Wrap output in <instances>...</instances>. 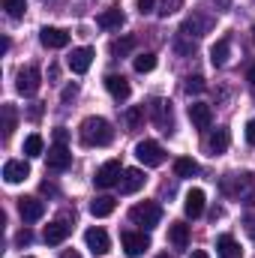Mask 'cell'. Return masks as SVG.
Listing matches in <instances>:
<instances>
[{
  "label": "cell",
  "mask_w": 255,
  "mask_h": 258,
  "mask_svg": "<svg viewBox=\"0 0 255 258\" xmlns=\"http://www.w3.org/2000/svg\"><path fill=\"white\" fill-rule=\"evenodd\" d=\"M15 129V108L12 105H3V138H9Z\"/></svg>",
  "instance_id": "cell-32"
},
{
  "label": "cell",
  "mask_w": 255,
  "mask_h": 258,
  "mask_svg": "<svg viewBox=\"0 0 255 258\" xmlns=\"http://www.w3.org/2000/svg\"><path fill=\"white\" fill-rule=\"evenodd\" d=\"M183 210H186V216H201L204 213V192L201 189H189L186 192V201H183Z\"/></svg>",
  "instance_id": "cell-23"
},
{
  "label": "cell",
  "mask_w": 255,
  "mask_h": 258,
  "mask_svg": "<svg viewBox=\"0 0 255 258\" xmlns=\"http://www.w3.org/2000/svg\"><path fill=\"white\" fill-rule=\"evenodd\" d=\"M120 174H123V168H120V162L117 159H108L99 171H96V177H93V183L99 186V189H108V186H114V183H120Z\"/></svg>",
  "instance_id": "cell-8"
},
{
  "label": "cell",
  "mask_w": 255,
  "mask_h": 258,
  "mask_svg": "<svg viewBox=\"0 0 255 258\" xmlns=\"http://www.w3.org/2000/svg\"><path fill=\"white\" fill-rule=\"evenodd\" d=\"M120 243H123V252H126L129 258H138L150 249V237H147L144 231H123V234H120Z\"/></svg>",
  "instance_id": "cell-6"
},
{
  "label": "cell",
  "mask_w": 255,
  "mask_h": 258,
  "mask_svg": "<svg viewBox=\"0 0 255 258\" xmlns=\"http://www.w3.org/2000/svg\"><path fill=\"white\" fill-rule=\"evenodd\" d=\"M141 120H144V108H126V114H123V123H126V129H135Z\"/></svg>",
  "instance_id": "cell-33"
},
{
  "label": "cell",
  "mask_w": 255,
  "mask_h": 258,
  "mask_svg": "<svg viewBox=\"0 0 255 258\" xmlns=\"http://www.w3.org/2000/svg\"><path fill=\"white\" fill-rule=\"evenodd\" d=\"M30 240H33V234H30V231H27V228H24V231H21V234H18V237H15V243H18V246H27V243H30Z\"/></svg>",
  "instance_id": "cell-38"
},
{
  "label": "cell",
  "mask_w": 255,
  "mask_h": 258,
  "mask_svg": "<svg viewBox=\"0 0 255 258\" xmlns=\"http://www.w3.org/2000/svg\"><path fill=\"white\" fill-rule=\"evenodd\" d=\"M54 141H66V129H57L54 132Z\"/></svg>",
  "instance_id": "cell-41"
},
{
  "label": "cell",
  "mask_w": 255,
  "mask_h": 258,
  "mask_svg": "<svg viewBox=\"0 0 255 258\" xmlns=\"http://www.w3.org/2000/svg\"><path fill=\"white\" fill-rule=\"evenodd\" d=\"M135 6H138V12L144 15V12H153V9H156V0H135Z\"/></svg>",
  "instance_id": "cell-36"
},
{
  "label": "cell",
  "mask_w": 255,
  "mask_h": 258,
  "mask_svg": "<svg viewBox=\"0 0 255 258\" xmlns=\"http://www.w3.org/2000/svg\"><path fill=\"white\" fill-rule=\"evenodd\" d=\"M132 48H135V36H120V39L111 42V54L114 57H126Z\"/></svg>",
  "instance_id": "cell-29"
},
{
  "label": "cell",
  "mask_w": 255,
  "mask_h": 258,
  "mask_svg": "<svg viewBox=\"0 0 255 258\" xmlns=\"http://www.w3.org/2000/svg\"><path fill=\"white\" fill-rule=\"evenodd\" d=\"M60 258H81V255H78V252H72V249H69V252H63V255H60Z\"/></svg>",
  "instance_id": "cell-43"
},
{
  "label": "cell",
  "mask_w": 255,
  "mask_h": 258,
  "mask_svg": "<svg viewBox=\"0 0 255 258\" xmlns=\"http://www.w3.org/2000/svg\"><path fill=\"white\" fill-rule=\"evenodd\" d=\"M69 162H72V153H69L66 141H54V144L48 147V168H51V171H66Z\"/></svg>",
  "instance_id": "cell-9"
},
{
  "label": "cell",
  "mask_w": 255,
  "mask_h": 258,
  "mask_svg": "<svg viewBox=\"0 0 255 258\" xmlns=\"http://www.w3.org/2000/svg\"><path fill=\"white\" fill-rule=\"evenodd\" d=\"M105 87H108V93L117 99V102H126L129 99V81L123 78V75H105Z\"/></svg>",
  "instance_id": "cell-18"
},
{
  "label": "cell",
  "mask_w": 255,
  "mask_h": 258,
  "mask_svg": "<svg viewBox=\"0 0 255 258\" xmlns=\"http://www.w3.org/2000/svg\"><path fill=\"white\" fill-rule=\"evenodd\" d=\"M27 177H30V165H27L24 159H9V162L3 165V180H6L9 186L24 183Z\"/></svg>",
  "instance_id": "cell-10"
},
{
  "label": "cell",
  "mask_w": 255,
  "mask_h": 258,
  "mask_svg": "<svg viewBox=\"0 0 255 258\" xmlns=\"http://www.w3.org/2000/svg\"><path fill=\"white\" fill-rule=\"evenodd\" d=\"M228 144H231V132H228L225 126L213 129V132H210V138H207V150H210L213 156H222V153L228 150Z\"/></svg>",
  "instance_id": "cell-16"
},
{
  "label": "cell",
  "mask_w": 255,
  "mask_h": 258,
  "mask_svg": "<svg viewBox=\"0 0 255 258\" xmlns=\"http://www.w3.org/2000/svg\"><path fill=\"white\" fill-rule=\"evenodd\" d=\"M246 141H249V144H255V120H249V123H246Z\"/></svg>",
  "instance_id": "cell-40"
},
{
  "label": "cell",
  "mask_w": 255,
  "mask_h": 258,
  "mask_svg": "<svg viewBox=\"0 0 255 258\" xmlns=\"http://www.w3.org/2000/svg\"><path fill=\"white\" fill-rule=\"evenodd\" d=\"M174 174H177V177H192V174H198V162L189 159V156L174 159Z\"/></svg>",
  "instance_id": "cell-27"
},
{
  "label": "cell",
  "mask_w": 255,
  "mask_h": 258,
  "mask_svg": "<svg viewBox=\"0 0 255 258\" xmlns=\"http://www.w3.org/2000/svg\"><path fill=\"white\" fill-rule=\"evenodd\" d=\"M78 138L84 147H105L114 141V129L105 117H84L78 126Z\"/></svg>",
  "instance_id": "cell-1"
},
{
  "label": "cell",
  "mask_w": 255,
  "mask_h": 258,
  "mask_svg": "<svg viewBox=\"0 0 255 258\" xmlns=\"http://www.w3.org/2000/svg\"><path fill=\"white\" fill-rule=\"evenodd\" d=\"M243 225H246V234H249V237L255 240V213H252V216H246V219H243Z\"/></svg>",
  "instance_id": "cell-39"
},
{
  "label": "cell",
  "mask_w": 255,
  "mask_h": 258,
  "mask_svg": "<svg viewBox=\"0 0 255 258\" xmlns=\"http://www.w3.org/2000/svg\"><path fill=\"white\" fill-rule=\"evenodd\" d=\"M24 153L27 156H42V135H36V132L27 135L24 138Z\"/></svg>",
  "instance_id": "cell-31"
},
{
  "label": "cell",
  "mask_w": 255,
  "mask_h": 258,
  "mask_svg": "<svg viewBox=\"0 0 255 258\" xmlns=\"http://www.w3.org/2000/svg\"><path fill=\"white\" fill-rule=\"evenodd\" d=\"M159 258H168V255H159Z\"/></svg>",
  "instance_id": "cell-47"
},
{
  "label": "cell",
  "mask_w": 255,
  "mask_h": 258,
  "mask_svg": "<svg viewBox=\"0 0 255 258\" xmlns=\"http://www.w3.org/2000/svg\"><path fill=\"white\" fill-rule=\"evenodd\" d=\"M189 258H207V252H204V249H195V252H192Z\"/></svg>",
  "instance_id": "cell-42"
},
{
  "label": "cell",
  "mask_w": 255,
  "mask_h": 258,
  "mask_svg": "<svg viewBox=\"0 0 255 258\" xmlns=\"http://www.w3.org/2000/svg\"><path fill=\"white\" fill-rule=\"evenodd\" d=\"M132 66H135V72H141V75H144V72H153V69H156V54H153V51H144V54H138V57L132 60Z\"/></svg>",
  "instance_id": "cell-28"
},
{
  "label": "cell",
  "mask_w": 255,
  "mask_h": 258,
  "mask_svg": "<svg viewBox=\"0 0 255 258\" xmlns=\"http://www.w3.org/2000/svg\"><path fill=\"white\" fill-rule=\"evenodd\" d=\"M150 117H153V123L162 129V132H171V129H174L171 102H165V99H153V102H150Z\"/></svg>",
  "instance_id": "cell-7"
},
{
  "label": "cell",
  "mask_w": 255,
  "mask_h": 258,
  "mask_svg": "<svg viewBox=\"0 0 255 258\" xmlns=\"http://www.w3.org/2000/svg\"><path fill=\"white\" fill-rule=\"evenodd\" d=\"M39 84H42V72H39L36 66H24V69L18 72V78H15V90H18L21 96H33V93L39 90Z\"/></svg>",
  "instance_id": "cell-4"
},
{
  "label": "cell",
  "mask_w": 255,
  "mask_h": 258,
  "mask_svg": "<svg viewBox=\"0 0 255 258\" xmlns=\"http://www.w3.org/2000/svg\"><path fill=\"white\" fill-rule=\"evenodd\" d=\"M3 9L9 18H24L27 12V0H3Z\"/></svg>",
  "instance_id": "cell-30"
},
{
  "label": "cell",
  "mask_w": 255,
  "mask_h": 258,
  "mask_svg": "<svg viewBox=\"0 0 255 258\" xmlns=\"http://www.w3.org/2000/svg\"><path fill=\"white\" fill-rule=\"evenodd\" d=\"M129 219H132L135 225H141V228H153V225H159V219H162V207L153 204V201H141V204H135V207L129 210Z\"/></svg>",
  "instance_id": "cell-3"
},
{
  "label": "cell",
  "mask_w": 255,
  "mask_h": 258,
  "mask_svg": "<svg viewBox=\"0 0 255 258\" xmlns=\"http://www.w3.org/2000/svg\"><path fill=\"white\" fill-rule=\"evenodd\" d=\"M66 63H69V69L75 75H84L90 69V63H93V48H72V54L66 57Z\"/></svg>",
  "instance_id": "cell-13"
},
{
  "label": "cell",
  "mask_w": 255,
  "mask_h": 258,
  "mask_svg": "<svg viewBox=\"0 0 255 258\" xmlns=\"http://www.w3.org/2000/svg\"><path fill=\"white\" fill-rule=\"evenodd\" d=\"M189 120L195 129H207L210 126V120H213V111H210V105L207 102H192L189 105Z\"/></svg>",
  "instance_id": "cell-17"
},
{
  "label": "cell",
  "mask_w": 255,
  "mask_h": 258,
  "mask_svg": "<svg viewBox=\"0 0 255 258\" xmlns=\"http://www.w3.org/2000/svg\"><path fill=\"white\" fill-rule=\"evenodd\" d=\"M228 57H231V42H228V39H219V42L210 48V60H213V66H225Z\"/></svg>",
  "instance_id": "cell-25"
},
{
  "label": "cell",
  "mask_w": 255,
  "mask_h": 258,
  "mask_svg": "<svg viewBox=\"0 0 255 258\" xmlns=\"http://www.w3.org/2000/svg\"><path fill=\"white\" fill-rule=\"evenodd\" d=\"M216 252L222 258H240L243 252H240V243L231 237V234H219L216 237Z\"/></svg>",
  "instance_id": "cell-21"
},
{
  "label": "cell",
  "mask_w": 255,
  "mask_h": 258,
  "mask_svg": "<svg viewBox=\"0 0 255 258\" xmlns=\"http://www.w3.org/2000/svg\"><path fill=\"white\" fill-rule=\"evenodd\" d=\"M75 93H78V84H66L63 93H60V99H63V102H69V99H75Z\"/></svg>",
  "instance_id": "cell-37"
},
{
  "label": "cell",
  "mask_w": 255,
  "mask_h": 258,
  "mask_svg": "<svg viewBox=\"0 0 255 258\" xmlns=\"http://www.w3.org/2000/svg\"><path fill=\"white\" fill-rule=\"evenodd\" d=\"M18 213L24 222H39L45 216V201L39 198H18Z\"/></svg>",
  "instance_id": "cell-12"
},
{
  "label": "cell",
  "mask_w": 255,
  "mask_h": 258,
  "mask_svg": "<svg viewBox=\"0 0 255 258\" xmlns=\"http://www.w3.org/2000/svg\"><path fill=\"white\" fill-rule=\"evenodd\" d=\"M177 6H180V0H162V3H159V9H156V12H159V15H162V18H165V15H171V12H174V9H177Z\"/></svg>",
  "instance_id": "cell-35"
},
{
  "label": "cell",
  "mask_w": 255,
  "mask_h": 258,
  "mask_svg": "<svg viewBox=\"0 0 255 258\" xmlns=\"http://www.w3.org/2000/svg\"><path fill=\"white\" fill-rule=\"evenodd\" d=\"M210 30V18H204V15H192L183 21V27H180V33L183 36H204Z\"/></svg>",
  "instance_id": "cell-19"
},
{
  "label": "cell",
  "mask_w": 255,
  "mask_h": 258,
  "mask_svg": "<svg viewBox=\"0 0 255 258\" xmlns=\"http://www.w3.org/2000/svg\"><path fill=\"white\" fill-rule=\"evenodd\" d=\"M114 207H117V201H114L111 195H99V198H93V201H90V213H93L96 219L111 216V213H114Z\"/></svg>",
  "instance_id": "cell-22"
},
{
  "label": "cell",
  "mask_w": 255,
  "mask_h": 258,
  "mask_svg": "<svg viewBox=\"0 0 255 258\" xmlns=\"http://www.w3.org/2000/svg\"><path fill=\"white\" fill-rule=\"evenodd\" d=\"M249 84H255V63H252V69H249Z\"/></svg>",
  "instance_id": "cell-44"
},
{
  "label": "cell",
  "mask_w": 255,
  "mask_h": 258,
  "mask_svg": "<svg viewBox=\"0 0 255 258\" xmlns=\"http://www.w3.org/2000/svg\"><path fill=\"white\" fill-rule=\"evenodd\" d=\"M69 231H72V225H69L66 219H54V222H48V225H45V243H48V246L63 243L66 237H69Z\"/></svg>",
  "instance_id": "cell-15"
},
{
  "label": "cell",
  "mask_w": 255,
  "mask_h": 258,
  "mask_svg": "<svg viewBox=\"0 0 255 258\" xmlns=\"http://www.w3.org/2000/svg\"><path fill=\"white\" fill-rule=\"evenodd\" d=\"M168 240H171L177 249H186V243H189V225L171 222V225H168Z\"/></svg>",
  "instance_id": "cell-24"
},
{
  "label": "cell",
  "mask_w": 255,
  "mask_h": 258,
  "mask_svg": "<svg viewBox=\"0 0 255 258\" xmlns=\"http://www.w3.org/2000/svg\"><path fill=\"white\" fill-rule=\"evenodd\" d=\"M96 24H99L102 30H114V27L123 24V12H120V9H105V12L96 18Z\"/></svg>",
  "instance_id": "cell-26"
},
{
  "label": "cell",
  "mask_w": 255,
  "mask_h": 258,
  "mask_svg": "<svg viewBox=\"0 0 255 258\" xmlns=\"http://www.w3.org/2000/svg\"><path fill=\"white\" fill-rule=\"evenodd\" d=\"M222 192L234 195L240 204H255V174H252V171L228 174V177L222 180Z\"/></svg>",
  "instance_id": "cell-2"
},
{
  "label": "cell",
  "mask_w": 255,
  "mask_h": 258,
  "mask_svg": "<svg viewBox=\"0 0 255 258\" xmlns=\"http://www.w3.org/2000/svg\"><path fill=\"white\" fill-rule=\"evenodd\" d=\"M252 39H255V24H252Z\"/></svg>",
  "instance_id": "cell-45"
},
{
  "label": "cell",
  "mask_w": 255,
  "mask_h": 258,
  "mask_svg": "<svg viewBox=\"0 0 255 258\" xmlns=\"http://www.w3.org/2000/svg\"><path fill=\"white\" fill-rule=\"evenodd\" d=\"M183 87H186V93H201V90H204L207 84H204V78H201V75H189Z\"/></svg>",
  "instance_id": "cell-34"
},
{
  "label": "cell",
  "mask_w": 255,
  "mask_h": 258,
  "mask_svg": "<svg viewBox=\"0 0 255 258\" xmlns=\"http://www.w3.org/2000/svg\"><path fill=\"white\" fill-rule=\"evenodd\" d=\"M84 243H87V249H90L93 255H105V252L111 249V240H108L105 228H87V231H84Z\"/></svg>",
  "instance_id": "cell-11"
},
{
  "label": "cell",
  "mask_w": 255,
  "mask_h": 258,
  "mask_svg": "<svg viewBox=\"0 0 255 258\" xmlns=\"http://www.w3.org/2000/svg\"><path fill=\"white\" fill-rule=\"evenodd\" d=\"M24 258H33V255H24Z\"/></svg>",
  "instance_id": "cell-46"
},
{
  "label": "cell",
  "mask_w": 255,
  "mask_h": 258,
  "mask_svg": "<svg viewBox=\"0 0 255 258\" xmlns=\"http://www.w3.org/2000/svg\"><path fill=\"white\" fill-rule=\"evenodd\" d=\"M141 186H144V174H141L138 168H126V171H123V180H120V192L132 195V192H138Z\"/></svg>",
  "instance_id": "cell-20"
},
{
  "label": "cell",
  "mask_w": 255,
  "mask_h": 258,
  "mask_svg": "<svg viewBox=\"0 0 255 258\" xmlns=\"http://www.w3.org/2000/svg\"><path fill=\"white\" fill-rule=\"evenodd\" d=\"M135 156H138V162H144L147 168H156V165L165 162V150H162L159 141H141V144L135 147Z\"/></svg>",
  "instance_id": "cell-5"
},
{
  "label": "cell",
  "mask_w": 255,
  "mask_h": 258,
  "mask_svg": "<svg viewBox=\"0 0 255 258\" xmlns=\"http://www.w3.org/2000/svg\"><path fill=\"white\" fill-rule=\"evenodd\" d=\"M39 42L45 48H66L69 45V33L60 30V27H42L39 30Z\"/></svg>",
  "instance_id": "cell-14"
}]
</instances>
